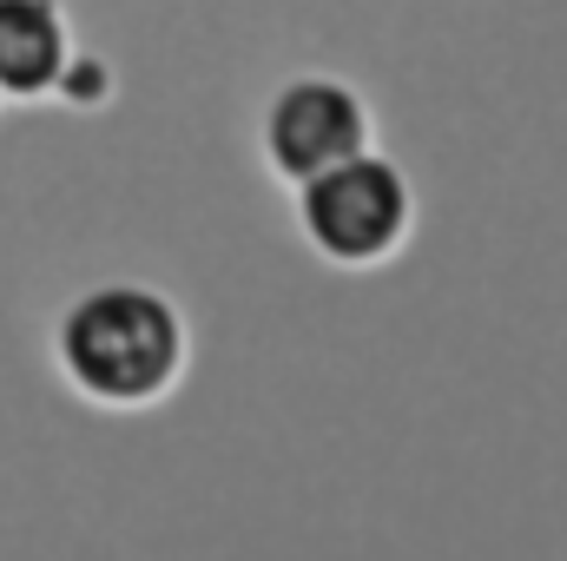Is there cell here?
Segmentation results:
<instances>
[{"label": "cell", "instance_id": "cell-2", "mask_svg": "<svg viewBox=\"0 0 567 561\" xmlns=\"http://www.w3.org/2000/svg\"><path fill=\"white\" fill-rule=\"evenodd\" d=\"M290 192H297V232L330 272H383L403 258L416 232V185L377 145L323 165Z\"/></svg>", "mask_w": 567, "mask_h": 561}, {"label": "cell", "instance_id": "cell-1", "mask_svg": "<svg viewBox=\"0 0 567 561\" xmlns=\"http://www.w3.org/2000/svg\"><path fill=\"white\" fill-rule=\"evenodd\" d=\"M53 370L60 384L113 417L158 410L192 370V324L152 284H93L53 317Z\"/></svg>", "mask_w": 567, "mask_h": 561}, {"label": "cell", "instance_id": "cell-4", "mask_svg": "<svg viewBox=\"0 0 567 561\" xmlns=\"http://www.w3.org/2000/svg\"><path fill=\"white\" fill-rule=\"evenodd\" d=\"M73 60H80V40L60 0H0V100H20V106L60 100Z\"/></svg>", "mask_w": 567, "mask_h": 561}, {"label": "cell", "instance_id": "cell-3", "mask_svg": "<svg viewBox=\"0 0 567 561\" xmlns=\"http://www.w3.org/2000/svg\"><path fill=\"white\" fill-rule=\"evenodd\" d=\"M370 140H377L370 100L350 80H330V73L284 80L278 93L265 100V120H258V152H265V172L278 185H303L323 165L363 152Z\"/></svg>", "mask_w": 567, "mask_h": 561}]
</instances>
